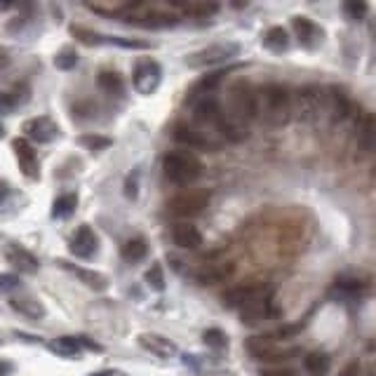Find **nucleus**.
<instances>
[{
  "label": "nucleus",
  "mask_w": 376,
  "mask_h": 376,
  "mask_svg": "<svg viewBox=\"0 0 376 376\" xmlns=\"http://www.w3.org/2000/svg\"><path fill=\"white\" fill-rule=\"evenodd\" d=\"M226 75V71H217V73H209V75H204V78L198 82V87L196 90L198 92H209V90H214V87L219 85L221 78Z\"/></svg>",
  "instance_id": "34"
},
{
  "label": "nucleus",
  "mask_w": 376,
  "mask_h": 376,
  "mask_svg": "<svg viewBox=\"0 0 376 376\" xmlns=\"http://www.w3.org/2000/svg\"><path fill=\"white\" fill-rule=\"evenodd\" d=\"M99 87L108 94H123V78L113 71H104L99 73Z\"/></svg>",
  "instance_id": "26"
},
{
  "label": "nucleus",
  "mask_w": 376,
  "mask_h": 376,
  "mask_svg": "<svg viewBox=\"0 0 376 376\" xmlns=\"http://www.w3.org/2000/svg\"><path fill=\"white\" fill-rule=\"evenodd\" d=\"M174 139L188 148H198V151H217V148H221L219 141H214L212 137H207L204 132L193 130V127H176Z\"/></svg>",
  "instance_id": "11"
},
{
  "label": "nucleus",
  "mask_w": 376,
  "mask_h": 376,
  "mask_svg": "<svg viewBox=\"0 0 376 376\" xmlns=\"http://www.w3.org/2000/svg\"><path fill=\"white\" fill-rule=\"evenodd\" d=\"M261 376H298V372L290 367H270V369H261Z\"/></svg>",
  "instance_id": "38"
},
{
  "label": "nucleus",
  "mask_w": 376,
  "mask_h": 376,
  "mask_svg": "<svg viewBox=\"0 0 376 376\" xmlns=\"http://www.w3.org/2000/svg\"><path fill=\"white\" fill-rule=\"evenodd\" d=\"M12 308L14 311H19L21 315H26V318H31V320H40L43 315H45V308H43L38 301H29V298H19V301L14 298Z\"/></svg>",
  "instance_id": "25"
},
{
  "label": "nucleus",
  "mask_w": 376,
  "mask_h": 376,
  "mask_svg": "<svg viewBox=\"0 0 376 376\" xmlns=\"http://www.w3.org/2000/svg\"><path fill=\"white\" fill-rule=\"evenodd\" d=\"M163 82V71L156 62H141L134 69V75H132V85L139 94H153Z\"/></svg>",
  "instance_id": "7"
},
{
  "label": "nucleus",
  "mask_w": 376,
  "mask_h": 376,
  "mask_svg": "<svg viewBox=\"0 0 376 376\" xmlns=\"http://www.w3.org/2000/svg\"><path fill=\"white\" fill-rule=\"evenodd\" d=\"M327 106H329L331 118L334 120H344V118H348V113H351V102H348V99L344 97V92H339L336 87H331L329 90Z\"/></svg>",
  "instance_id": "20"
},
{
  "label": "nucleus",
  "mask_w": 376,
  "mask_h": 376,
  "mask_svg": "<svg viewBox=\"0 0 376 376\" xmlns=\"http://www.w3.org/2000/svg\"><path fill=\"white\" fill-rule=\"evenodd\" d=\"M52 351L59 353V355H66V357H75L80 353V341H75V339H57V341H52Z\"/></svg>",
  "instance_id": "31"
},
{
  "label": "nucleus",
  "mask_w": 376,
  "mask_h": 376,
  "mask_svg": "<svg viewBox=\"0 0 376 376\" xmlns=\"http://www.w3.org/2000/svg\"><path fill=\"white\" fill-rule=\"evenodd\" d=\"M339 376H360V362H357V360L348 362L346 367L339 372Z\"/></svg>",
  "instance_id": "39"
},
{
  "label": "nucleus",
  "mask_w": 376,
  "mask_h": 376,
  "mask_svg": "<svg viewBox=\"0 0 376 376\" xmlns=\"http://www.w3.org/2000/svg\"><path fill=\"white\" fill-rule=\"evenodd\" d=\"M69 250L73 257H80V259H92L94 252L99 250V237L97 233L90 228V226H80L75 231V235L71 237L69 242Z\"/></svg>",
  "instance_id": "10"
},
{
  "label": "nucleus",
  "mask_w": 376,
  "mask_h": 376,
  "mask_svg": "<svg viewBox=\"0 0 376 376\" xmlns=\"http://www.w3.org/2000/svg\"><path fill=\"white\" fill-rule=\"evenodd\" d=\"M71 36L78 43L85 45H115V47H125V49H148L151 43L146 40H132V38H120V36H104L99 31L82 29V26H71Z\"/></svg>",
  "instance_id": "5"
},
{
  "label": "nucleus",
  "mask_w": 376,
  "mask_h": 376,
  "mask_svg": "<svg viewBox=\"0 0 376 376\" xmlns=\"http://www.w3.org/2000/svg\"><path fill=\"white\" fill-rule=\"evenodd\" d=\"M163 172L172 184L188 186L200 179L202 163L188 151H169L167 156L163 158Z\"/></svg>",
  "instance_id": "2"
},
{
  "label": "nucleus",
  "mask_w": 376,
  "mask_h": 376,
  "mask_svg": "<svg viewBox=\"0 0 376 376\" xmlns=\"http://www.w3.org/2000/svg\"><path fill=\"white\" fill-rule=\"evenodd\" d=\"M172 240L181 250H196V247L202 245V233L198 231V226L181 221V224H176L172 228Z\"/></svg>",
  "instance_id": "14"
},
{
  "label": "nucleus",
  "mask_w": 376,
  "mask_h": 376,
  "mask_svg": "<svg viewBox=\"0 0 376 376\" xmlns=\"http://www.w3.org/2000/svg\"><path fill=\"white\" fill-rule=\"evenodd\" d=\"M14 106H16V99L12 97V94L0 92V115L10 113V110H14Z\"/></svg>",
  "instance_id": "37"
},
{
  "label": "nucleus",
  "mask_w": 376,
  "mask_h": 376,
  "mask_svg": "<svg viewBox=\"0 0 376 376\" xmlns=\"http://www.w3.org/2000/svg\"><path fill=\"white\" fill-rule=\"evenodd\" d=\"M240 54V45L237 43H214V45H207L198 52H191L186 57V64L188 66H219V64H226L231 59H235Z\"/></svg>",
  "instance_id": "4"
},
{
  "label": "nucleus",
  "mask_w": 376,
  "mask_h": 376,
  "mask_svg": "<svg viewBox=\"0 0 376 376\" xmlns=\"http://www.w3.org/2000/svg\"><path fill=\"white\" fill-rule=\"evenodd\" d=\"M19 285H21L19 275H14V273H3V275H0V292H12Z\"/></svg>",
  "instance_id": "36"
},
{
  "label": "nucleus",
  "mask_w": 376,
  "mask_h": 376,
  "mask_svg": "<svg viewBox=\"0 0 376 376\" xmlns=\"http://www.w3.org/2000/svg\"><path fill=\"white\" fill-rule=\"evenodd\" d=\"M24 134L38 143H49L62 134V130H59V125L52 118L40 115V118H31L29 123H24Z\"/></svg>",
  "instance_id": "9"
},
{
  "label": "nucleus",
  "mask_w": 376,
  "mask_h": 376,
  "mask_svg": "<svg viewBox=\"0 0 376 376\" xmlns=\"http://www.w3.org/2000/svg\"><path fill=\"white\" fill-rule=\"evenodd\" d=\"M8 196H10V186L5 184V181H0V204L8 200Z\"/></svg>",
  "instance_id": "42"
},
{
  "label": "nucleus",
  "mask_w": 376,
  "mask_h": 376,
  "mask_svg": "<svg viewBox=\"0 0 376 376\" xmlns=\"http://www.w3.org/2000/svg\"><path fill=\"white\" fill-rule=\"evenodd\" d=\"M8 261L12 263V266L19 268L21 273H29V270H36V268H38L36 257H33L31 252H26L24 247H19V245H10V250H8Z\"/></svg>",
  "instance_id": "18"
},
{
  "label": "nucleus",
  "mask_w": 376,
  "mask_h": 376,
  "mask_svg": "<svg viewBox=\"0 0 376 376\" xmlns=\"http://www.w3.org/2000/svg\"><path fill=\"white\" fill-rule=\"evenodd\" d=\"M252 115L273 127L285 125L292 115L290 92L280 85H263L261 90L252 92Z\"/></svg>",
  "instance_id": "1"
},
{
  "label": "nucleus",
  "mask_w": 376,
  "mask_h": 376,
  "mask_svg": "<svg viewBox=\"0 0 376 376\" xmlns=\"http://www.w3.org/2000/svg\"><path fill=\"white\" fill-rule=\"evenodd\" d=\"M374 137H376L374 115H364L362 127H360V141H362V148H367V151H372V148H374Z\"/></svg>",
  "instance_id": "29"
},
{
  "label": "nucleus",
  "mask_w": 376,
  "mask_h": 376,
  "mask_svg": "<svg viewBox=\"0 0 376 376\" xmlns=\"http://www.w3.org/2000/svg\"><path fill=\"white\" fill-rule=\"evenodd\" d=\"M125 196L130 198V200H134V198L139 196V172H130V176H127Z\"/></svg>",
  "instance_id": "35"
},
{
  "label": "nucleus",
  "mask_w": 376,
  "mask_h": 376,
  "mask_svg": "<svg viewBox=\"0 0 376 376\" xmlns=\"http://www.w3.org/2000/svg\"><path fill=\"white\" fill-rule=\"evenodd\" d=\"M303 369L308 376H327L331 369V360L327 353H308L306 360H303Z\"/></svg>",
  "instance_id": "19"
},
{
  "label": "nucleus",
  "mask_w": 376,
  "mask_h": 376,
  "mask_svg": "<svg viewBox=\"0 0 376 376\" xmlns=\"http://www.w3.org/2000/svg\"><path fill=\"white\" fill-rule=\"evenodd\" d=\"M137 344H139L143 351L163 357V360L176 355V344H172L169 339H163V336H158V334H139L137 336Z\"/></svg>",
  "instance_id": "13"
},
{
  "label": "nucleus",
  "mask_w": 376,
  "mask_h": 376,
  "mask_svg": "<svg viewBox=\"0 0 376 376\" xmlns=\"http://www.w3.org/2000/svg\"><path fill=\"white\" fill-rule=\"evenodd\" d=\"M146 257H148V245L141 237H134V240L123 245V259L127 263H141Z\"/></svg>",
  "instance_id": "22"
},
{
  "label": "nucleus",
  "mask_w": 376,
  "mask_h": 376,
  "mask_svg": "<svg viewBox=\"0 0 376 376\" xmlns=\"http://www.w3.org/2000/svg\"><path fill=\"white\" fill-rule=\"evenodd\" d=\"M14 5V0H0V10H10Z\"/></svg>",
  "instance_id": "44"
},
{
  "label": "nucleus",
  "mask_w": 376,
  "mask_h": 376,
  "mask_svg": "<svg viewBox=\"0 0 376 376\" xmlns=\"http://www.w3.org/2000/svg\"><path fill=\"white\" fill-rule=\"evenodd\" d=\"M62 268L71 270L78 280H82L85 285L94 287V290H104L106 287V280L102 278L99 273H92V270H85V268H78V266H69V263H62Z\"/></svg>",
  "instance_id": "24"
},
{
  "label": "nucleus",
  "mask_w": 376,
  "mask_h": 376,
  "mask_svg": "<svg viewBox=\"0 0 376 376\" xmlns=\"http://www.w3.org/2000/svg\"><path fill=\"white\" fill-rule=\"evenodd\" d=\"M263 47L273 54H282L290 49V33H287L282 26H273L263 33Z\"/></svg>",
  "instance_id": "16"
},
{
  "label": "nucleus",
  "mask_w": 376,
  "mask_h": 376,
  "mask_svg": "<svg viewBox=\"0 0 376 376\" xmlns=\"http://www.w3.org/2000/svg\"><path fill=\"white\" fill-rule=\"evenodd\" d=\"M231 273H233V263H212V266L198 270V280L202 285H219L226 278H231Z\"/></svg>",
  "instance_id": "17"
},
{
  "label": "nucleus",
  "mask_w": 376,
  "mask_h": 376,
  "mask_svg": "<svg viewBox=\"0 0 376 376\" xmlns=\"http://www.w3.org/2000/svg\"><path fill=\"white\" fill-rule=\"evenodd\" d=\"M202 341L209 348H214V351H224V348H228V336H226V331H221L217 327L204 329L202 331Z\"/></svg>",
  "instance_id": "28"
},
{
  "label": "nucleus",
  "mask_w": 376,
  "mask_h": 376,
  "mask_svg": "<svg viewBox=\"0 0 376 376\" xmlns=\"http://www.w3.org/2000/svg\"><path fill=\"white\" fill-rule=\"evenodd\" d=\"M146 282L158 292L165 290V275H163V266H160V263H153V266L146 270Z\"/></svg>",
  "instance_id": "33"
},
{
  "label": "nucleus",
  "mask_w": 376,
  "mask_h": 376,
  "mask_svg": "<svg viewBox=\"0 0 376 376\" xmlns=\"http://www.w3.org/2000/svg\"><path fill=\"white\" fill-rule=\"evenodd\" d=\"M322 106H327V94L320 87H303L292 99V110H298V115L306 120H313L322 110Z\"/></svg>",
  "instance_id": "6"
},
{
  "label": "nucleus",
  "mask_w": 376,
  "mask_h": 376,
  "mask_svg": "<svg viewBox=\"0 0 376 376\" xmlns=\"http://www.w3.org/2000/svg\"><path fill=\"white\" fill-rule=\"evenodd\" d=\"M10 66V52L5 47H0V69H8Z\"/></svg>",
  "instance_id": "41"
},
{
  "label": "nucleus",
  "mask_w": 376,
  "mask_h": 376,
  "mask_svg": "<svg viewBox=\"0 0 376 376\" xmlns=\"http://www.w3.org/2000/svg\"><path fill=\"white\" fill-rule=\"evenodd\" d=\"M247 351H250V355H254V357L268 360L275 351V344H273V339H268V336H252V339H247Z\"/></svg>",
  "instance_id": "23"
},
{
  "label": "nucleus",
  "mask_w": 376,
  "mask_h": 376,
  "mask_svg": "<svg viewBox=\"0 0 376 376\" xmlns=\"http://www.w3.org/2000/svg\"><path fill=\"white\" fill-rule=\"evenodd\" d=\"M292 29H294L298 43H301L306 49H315L322 45L325 31L320 29L313 19H308V16H294V19H292Z\"/></svg>",
  "instance_id": "8"
},
{
  "label": "nucleus",
  "mask_w": 376,
  "mask_h": 376,
  "mask_svg": "<svg viewBox=\"0 0 376 376\" xmlns=\"http://www.w3.org/2000/svg\"><path fill=\"white\" fill-rule=\"evenodd\" d=\"M298 327H301V325H285V327H280V329H278V334H275V336H278V339H287V336H294Z\"/></svg>",
  "instance_id": "40"
},
{
  "label": "nucleus",
  "mask_w": 376,
  "mask_h": 376,
  "mask_svg": "<svg viewBox=\"0 0 376 376\" xmlns=\"http://www.w3.org/2000/svg\"><path fill=\"white\" fill-rule=\"evenodd\" d=\"M344 12L348 19L360 21L369 14V0H344Z\"/></svg>",
  "instance_id": "27"
},
{
  "label": "nucleus",
  "mask_w": 376,
  "mask_h": 376,
  "mask_svg": "<svg viewBox=\"0 0 376 376\" xmlns=\"http://www.w3.org/2000/svg\"><path fill=\"white\" fill-rule=\"evenodd\" d=\"M14 153H16V163H19L21 172L29 176V179H38V176H40V167H38V160H36V153H33L31 143L26 139H16Z\"/></svg>",
  "instance_id": "15"
},
{
  "label": "nucleus",
  "mask_w": 376,
  "mask_h": 376,
  "mask_svg": "<svg viewBox=\"0 0 376 376\" xmlns=\"http://www.w3.org/2000/svg\"><path fill=\"white\" fill-rule=\"evenodd\" d=\"M80 143L85 148H90V151H106V148H110L113 139H110V137H104V134H82Z\"/></svg>",
  "instance_id": "30"
},
{
  "label": "nucleus",
  "mask_w": 376,
  "mask_h": 376,
  "mask_svg": "<svg viewBox=\"0 0 376 376\" xmlns=\"http://www.w3.org/2000/svg\"><path fill=\"white\" fill-rule=\"evenodd\" d=\"M10 369H12V364L5 362V360H0V376H8V374H10Z\"/></svg>",
  "instance_id": "43"
},
{
  "label": "nucleus",
  "mask_w": 376,
  "mask_h": 376,
  "mask_svg": "<svg viewBox=\"0 0 376 376\" xmlns=\"http://www.w3.org/2000/svg\"><path fill=\"white\" fill-rule=\"evenodd\" d=\"M75 64H78V54H75V49L66 47L62 52L54 57V66H57L59 71H71L75 69Z\"/></svg>",
  "instance_id": "32"
},
{
  "label": "nucleus",
  "mask_w": 376,
  "mask_h": 376,
  "mask_svg": "<svg viewBox=\"0 0 376 376\" xmlns=\"http://www.w3.org/2000/svg\"><path fill=\"white\" fill-rule=\"evenodd\" d=\"M266 290H270V287L263 285V282H247V285L231 287V290L224 294V301L228 303V306H233V308H240L242 303H247L250 298H254L257 294H261V292H266Z\"/></svg>",
  "instance_id": "12"
},
{
  "label": "nucleus",
  "mask_w": 376,
  "mask_h": 376,
  "mask_svg": "<svg viewBox=\"0 0 376 376\" xmlns=\"http://www.w3.org/2000/svg\"><path fill=\"white\" fill-rule=\"evenodd\" d=\"M75 207H78V196H75V193H64V196H59L52 204V217L66 219L75 212Z\"/></svg>",
  "instance_id": "21"
},
{
  "label": "nucleus",
  "mask_w": 376,
  "mask_h": 376,
  "mask_svg": "<svg viewBox=\"0 0 376 376\" xmlns=\"http://www.w3.org/2000/svg\"><path fill=\"white\" fill-rule=\"evenodd\" d=\"M212 193L207 188H186V191L176 193L174 198H169L167 209L176 217H196L207 209Z\"/></svg>",
  "instance_id": "3"
},
{
  "label": "nucleus",
  "mask_w": 376,
  "mask_h": 376,
  "mask_svg": "<svg viewBox=\"0 0 376 376\" xmlns=\"http://www.w3.org/2000/svg\"><path fill=\"white\" fill-rule=\"evenodd\" d=\"M5 137V127H3V123H0V139Z\"/></svg>",
  "instance_id": "45"
}]
</instances>
